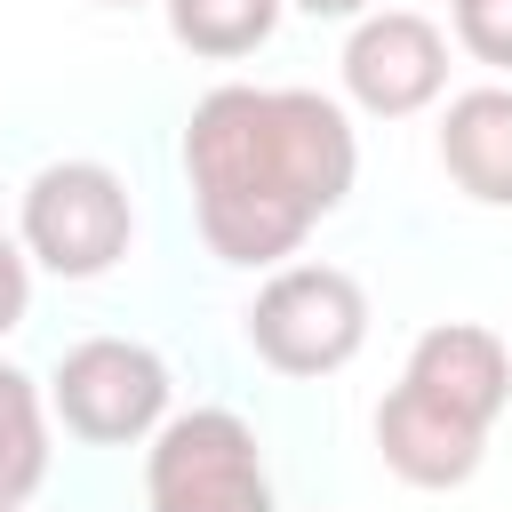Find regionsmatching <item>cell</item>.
Masks as SVG:
<instances>
[{"label":"cell","mask_w":512,"mask_h":512,"mask_svg":"<svg viewBox=\"0 0 512 512\" xmlns=\"http://www.w3.org/2000/svg\"><path fill=\"white\" fill-rule=\"evenodd\" d=\"M360 176V136L320 88L224 80L184 120V184L216 264L272 272L304 248L320 216L344 208Z\"/></svg>","instance_id":"1"},{"label":"cell","mask_w":512,"mask_h":512,"mask_svg":"<svg viewBox=\"0 0 512 512\" xmlns=\"http://www.w3.org/2000/svg\"><path fill=\"white\" fill-rule=\"evenodd\" d=\"M240 328L272 376H336L368 344V288L344 264H272Z\"/></svg>","instance_id":"2"},{"label":"cell","mask_w":512,"mask_h":512,"mask_svg":"<svg viewBox=\"0 0 512 512\" xmlns=\"http://www.w3.org/2000/svg\"><path fill=\"white\" fill-rule=\"evenodd\" d=\"M16 240L56 280H104L136 240V200L104 160H48L24 184Z\"/></svg>","instance_id":"3"},{"label":"cell","mask_w":512,"mask_h":512,"mask_svg":"<svg viewBox=\"0 0 512 512\" xmlns=\"http://www.w3.org/2000/svg\"><path fill=\"white\" fill-rule=\"evenodd\" d=\"M144 512H272V472L232 408H184L144 448Z\"/></svg>","instance_id":"4"},{"label":"cell","mask_w":512,"mask_h":512,"mask_svg":"<svg viewBox=\"0 0 512 512\" xmlns=\"http://www.w3.org/2000/svg\"><path fill=\"white\" fill-rule=\"evenodd\" d=\"M168 360L136 336H88L56 360L48 376V408L72 440L88 448H128V440H152L168 424Z\"/></svg>","instance_id":"5"},{"label":"cell","mask_w":512,"mask_h":512,"mask_svg":"<svg viewBox=\"0 0 512 512\" xmlns=\"http://www.w3.org/2000/svg\"><path fill=\"white\" fill-rule=\"evenodd\" d=\"M344 96L368 120H408L424 104H440L448 88V32L416 8H368L344 32Z\"/></svg>","instance_id":"6"},{"label":"cell","mask_w":512,"mask_h":512,"mask_svg":"<svg viewBox=\"0 0 512 512\" xmlns=\"http://www.w3.org/2000/svg\"><path fill=\"white\" fill-rule=\"evenodd\" d=\"M376 456H384V472L408 480V488H464V480L480 472V456H488V432L400 376V384L376 400Z\"/></svg>","instance_id":"7"},{"label":"cell","mask_w":512,"mask_h":512,"mask_svg":"<svg viewBox=\"0 0 512 512\" xmlns=\"http://www.w3.org/2000/svg\"><path fill=\"white\" fill-rule=\"evenodd\" d=\"M400 376H408L416 392H432L440 408L472 416L480 432H496V416H504V400H512V352H504V336L480 328V320H440V328H424Z\"/></svg>","instance_id":"8"},{"label":"cell","mask_w":512,"mask_h":512,"mask_svg":"<svg viewBox=\"0 0 512 512\" xmlns=\"http://www.w3.org/2000/svg\"><path fill=\"white\" fill-rule=\"evenodd\" d=\"M440 168L464 200L512 208V88H464L440 112Z\"/></svg>","instance_id":"9"},{"label":"cell","mask_w":512,"mask_h":512,"mask_svg":"<svg viewBox=\"0 0 512 512\" xmlns=\"http://www.w3.org/2000/svg\"><path fill=\"white\" fill-rule=\"evenodd\" d=\"M48 392L16 368V360H0V512H24L32 496H40V480H48Z\"/></svg>","instance_id":"10"},{"label":"cell","mask_w":512,"mask_h":512,"mask_svg":"<svg viewBox=\"0 0 512 512\" xmlns=\"http://www.w3.org/2000/svg\"><path fill=\"white\" fill-rule=\"evenodd\" d=\"M160 16H168V40H176L184 56L240 64V56H256V48L280 32L288 0H160Z\"/></svg>","instance_id":"11"},{"label":"cell","mask_w":512,"mask_h":512,"mask_svg":"<svg viewBox=\"0 0 512 512\" xmlns=\"http://www.w3.org/2000/svg\"><path fill=\"white\" fill-rule=\"evenodd\" d=\"M448 32L472 64L512 72V0H448Z\"/></svg>","instance_id":"12"},{"label":"cell","mask_w":512,"mask_h":512,"mask_svg":"<svg viewBox=\"0 0 512 512\" xmlns=\"http://www.w3.org/2000/svg\"><path fill=\"white\" fill-rule=\"evenodd\" d=\"M24 312H32V256L16 232H0V336L24 328Z\"/></svg>","instance_id":"13"},{"label":"cell","mask_w":512,"mask_h":512,"mask_svg":"<svg viewBox=\"0 0 512 512\" xmlns=\"http://www.w3.org/2000/svg\"><path fill=\"white\" fill-rule=\"evenodd\" d=\"M288 8H304L312 24H360V16L376 8V0H288Z\"/></svg>","instance_id":"14"},{"label":"cell","mask_w":512,"mask_h":512,"mask_svg":"<svg viewBox=\"0 0 512 512\" xmlns=\"http://www.w3.org/2000/svg\"><path fill=\"white\" fill-rule=\"evenodd\" d=\"M104 8H144V0H104Z\"/></svg>","instance_id":"15"}]
</instances>
